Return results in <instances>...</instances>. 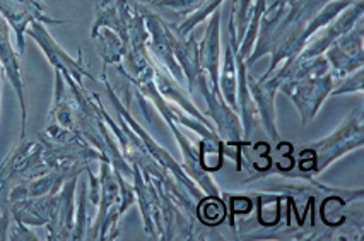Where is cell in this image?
I'll return each mask as SVG.
<instances>
[{
  "label": "cell",
  "instance_id": "1",
  "mask_svg": "<svg viewBox=\"0 0 364 241\" xmlns=\"http://www.w3.org/2000/svg\"><path fill=\"white\" fill-rule=\"evenodd\" d=\"M98 213L91 221L87 240H115L120 232V219L137 200L134 185L112 168L107 159L100 161Z\"/></svg>",
  "mask_w": 364,
  "mask_h": 241
},
{
  "label": "cell",
  "instance_id": "2",
  "mask_svg": "<svg viewBox=\"0 0 364 241\" xmlns=\"http://www.w3.org/2000/svg\"><path fill=\"white\" fill-rule=\"evenodd\" d=\"M52 168L43 158V146L35 141H21L0 164V240H7L11 224V190L24 180L40 176Z\"/></svg>",
  "mask_w": 364,
  "mask_h": 241
},
{
  "label": "cell",
  "instance_id": "3",
  "mask_svg": "<svg viewBox=\"0 0 364 241\" xmlns=\"http://www.w3.org/2000/svg\"><path fill=\"white\" fill-rule=\"evenodd\" d=\"M358 147H363V108H355L328 137L303 146L298 151L299 170L320 175L333 161Z\"/></svg>",
  "mask_w": 364,
  "mask_h": 241
},
{
  "label": "cell",
  "instance_id": "4",
  "mask_svg": "<svg viewBox=\"0 0 364 241\" xmlns=\"http://www.w3.org/2000/svg\"><path fill=\"white\" fill-rule=\"evenodd\" d=\"M337 86L332 72H313V74L304 75V77L294 80L293 84L281 86L277 91L284 95L294 103L298 108L299 117H301L303 125L311 124L313 118L316 117L321 105L328 98L330 92Z\"/></svg>",
  "mask_w": 364,
  "mask_h": 241
},
{
  "label": "cell",
  "instance_id": "5",
  "mask_svg": "<svg viewBox=\"0 0 364 241\" xmlns=\"http://www.w3.org/2000/svg\"><path fill=\"white\" fill-rule=\"evenodd\" d=\"M363 19L358 21L349 31L338 36L325 52L330 72L338 84L353 72L363 69Z\"/></svg>",
  "mask_w": 364,
  "mask_h": 241
},
{
  "label": "cell",
  "instance_id": "6",
  "mask_svg": "<svg viewBox=\"0 0 364 241\" xmlns=\"http://www.w3.org/2000/svg\"><path fill=\"white\" fill-rule=\"evenodd\" d=\"M26 35L29 38H33V40L36 41V45L43 50L46 60L50 62V65H52L53 69H58L63 75L72 77L79 84H82L84 79L95 80V77L87 72L86 65H84L80 52L75 60L70 58V55L53 40L52 35H50L48 29H46V24L40 23V21H33V23L29 24Z\"/></svg>",
  "mask_w": 364,
  "mask_h": 241
},
{
  "label": "cell",
  "instance_id": "7",
  "mask_svg": "<svg viewBox=\"0 0 364 241\" xmlns=\"http://www.w3.org/2000/svg\"><path fill=\"white\" fill-rule=\"evenodd\" d=\"M0 16L9 24L11 31H14L19 55L24 53V46H26L24 36L33 21H40L43 24L69 23V21L50 18L40 0H0Z\"/></svg>",
  "mask_w": 364,
  "mask_h": 241
},
{
  "label": "cell",
  "instance_id": "8",
  "mask_svg": "<svg viewBox=\"0 0 364 241\" xmlns=\"http://www.w3.org/2000/svg\"><path fill=\"white\" fill-rule=\"evenodd\" d=\"M0 65H2L4 75L9 80L12 90L18 96L21 108V141L26 139V124H28V105L26 92H24L23 69H21V55L14 48L11 41V28L6 19L0 16Z\"/></svg>",
  "mask_w": 364,
  "mask_h": 241
},
{
  "label": "cell",
  "instance_id": "9",
  "mask_svg": "<svg viewBox=\"0 0 364 241\" xmlns=\"http://www.w3.org/2000/svg\"><path fill=\"white\" fill-rule=\"evenodd\" d=\"M363 19V0H354L350 6H347L336 19H332L327 26L313 35L310 40L306 41V45L303 46V50L299 52L298 58L301 60H310V58L320 57L327 52V48L338 36L344 35L346 31H349L358 21Z\"/></svg>",
  "mask_w": 364,
  "mask_h": 241
},
{
  "label": "cell",
  "instance_id": "10",
  "mask_svg": "<svg viewBox=\"0 0 364 241\" xmlns=\"http://www.w3.org/2000/svg\"><path fill=\"white\" fill-rule=\"evenodd\" d=\"M146 29L147 33H149V38H147V50H149L152 60L163 67L173 79L178 80L180 84H185L183 72H181L180 65H178L175 58V53H173L166 21L161 18L159 14H156V12L147 11Z\"/></svg>",
  "mask_w": 364,
  "mask_h": 241
},
{
  "label": "cell",
  "instance_id": "11",
  "mask_svg": "<svg viewBox=\"0 0 364 241\" xmlns=\"http://www.w3.org/2000/svg\"><path fill=\"white\" fill-rule=\"evenodd\" d=\"M198 58H200L202 70L209 77L210 90L214 95L223 96L219 90V67H221V11L219 9L210 16L204 40L198 43Z\"/></svg>",
  "mask_w": 364,
  "mask_h": 241
},
{
  "label": "cell",
  "instance_id": "12",
  "mask_svg": "<svg viewBox=\"0 0 364 241\" xmlns=\"http://www.w3.org/2000/svg\"><path fill=\"white\" fill-rule=\"evenodd\" d=\"M79 183V176H72L58 190V200L55 207L52 221L46 224L48 240H72L75 224V187Z\"/></svg>",
  "mask_w": 364,
  "mask_h": 241
},
{
  "label": "cell",
  "instance_id": "13",
  "mask_svg": "<svg viewBox=\"0 0 364 241\" xmlns=\"http://www.w3.org/2000/svg\"><path fill=\"white\" fill-rule=\"evenodd\" d=\"M168 33L169 40H171L173 53L180 65L181 72H183L185 84H187L188 95H196L198 91V79L202 74H205L200 67V58H198V43L193 36H180L173 29L171 23H168Z\"/></svg>",
  "mask_w": 364,
  "mask_h": 241
},
{
  "label": "cell",
  "instance_id": "14",
  "mask_svg": "<svg viewBox=\"0 0 364 241\" xmlns=\"http://www.w3.org/2000/svg\"><path fill=\"white\" fill-rule=\"evenodd\" d=\"M57 200L58 192L12 202L11 221H19L26 226H46L52 221Z\"/></svg>",
  "mask_w": 364,
  "mask_h": 241
},
{
  "label": "cell",
  "instance_id": "15",
  "mask_svg": "<svg viewBox=\"0 0 364 241\" xmlns=\"http://www.w3.org/2000/svg\"><path fill=\"white\" fill-rule=\"evenodd\" d=\"M154 86H156V90H158L159 95L163 96L168 103H171L178 108L185 109V112L190 113V115L197 117L198 120L204 122V124L209 127L210 130H215V127L213 122L209 120V117L204 115V113H202L200 109L196 107V103H193L187 92L183 91L181 84L178 82V80L173 79L171 75H169L168 72L164 70L161 65H158L156 62H154Z\"/></svg>",
  "mask_w": 364,
  "mask_h": 241
},
{
  "label": "cell",
  "instance_id": "16",
  "mask_svg": "<svg viewBox=\"0 0 364 241\" xmlns=\"http://www.w3.org/2000/svg\"><path fill=\"white\" fill-rule=\"evenodd\" d=\"M247 80L250 95L255 103L257 115L260 117L265 132L272 141H277L279 132L276 127V105H274L277 87L270 80H255L250 74L247 75Z\"/></svg>",
  "mask_w": 364,
  "mask_h": 241
},
{
  "label": "cell",
  "instance_id": "17",
  "mask_svg": "<svg viewBox=\"0 0 364 241\" xmlns=\"http://www.w3.org/2000/svg\"><path fill=\"white\" fill-rule=\"evenodd\" d=\"M91 38L95 41L96 52L103 62V70H107L108 65H120L125 57V45L113 29L107 26L92 28Z\"/></svg>",
  "mask_w": 364,
  "mask_h": 241
},
{
  "label": "cell",
  "instance_id": "18",
  "mask_svg": "<svg viewBox=\"0 0 364 241\" xmlns=\"http://www.w3.org/2000/svg\"><path fill=\"white\" fill-rule=\"evenodd\" d=\"M219 90H221V95L224 101L232 109H238V103H236V90H238V70H236V60L235 53H232L231 45L228 43L226 52H224V62H223V72L221 77H219Z\"/></svg>",
  "mask_w": 364,
  "mask_h": 241
},
{
  "label": "cell",
  "instance_id": "19",
  "mask_svg": "<svg viewBox=\"0 0 364 241\" xmlns=\"http://www.w3.org/2000/svg\"><path fill=\"white\" fill-rule=\"evenodd\" d=\"M226 209L221 196H204L196 205V219L202 226L215 227L226 219Z\"/></svg>",
  "mask_w": 364,
  "mask_h": 241
},
{
  "label": "cell",
  "instance_id": "20",
  "mask_svg": "<svg viewBox=\"0 0 364 241\" xmlns=\"http://www.w3.org/2000/svg\"><path fill=\"white\" fill-rule=\"evenodd\" d=\"M265 7H267L265 0H255L252 19H250V23L247 26V33H245V36H243V40H241L238 50H236V52H232L236 57H241L243 60H247L250 55H252L253 46H255V43H257L258 29H260V19H262V16H264Z\"/></svg>",
  "mask_w": 364,
  "mask_h": 241
},
{
  "label": "cell",
  "instance_id": "21",
  "mask_svg": "<svg viewBox=\"0 0 364 241\" xmlns=\"http://www.w3.org/2000/svg\"><path fill=\"white\" fill-rule=\"evenodd\" d=\"M224 0H205V4H202L197 11H193L192 14H188L180 24H171L173 29H175L180 36L183 38L190 36V33H192L198 24L204 23L209 16H213L214 12L219 9V6H221Z\"/></svg>",
  "mask_w": 364,
  "mask_h": 241
},
{
  "label": "cell",
  "instance_id": "22",
  "mask_svg": "<svg viewBox=\"0 0 364 241\" xmlns=\"http://www.w3.org/2000/svg\"><path fill=\"white\" fill-rule=\"evenodd\" d=\"M152 6L159 11H168L171 14H180L187 18L193 11H197L205 0H152Z\"/></svg>",
  "mask_w": 364,
  "mask_h": 241
},
{
  "label": "cell",
  "instance_id": "23",
  "mask_svg": "<svg viewBox=\"0 0 364 241\" xmlns=\"http://www.w3.org/2000/svg\"><path fill=\"white\" fill-rule=\"evenodd\" d=\"M363 69L353 72L338 82L337 87H333L330 95L332 96H342V95H354V92H363Z\"/></svg>",
  "mask_w": 364,
  "mask_h": 241
},
{
  "label": "cell",
  "instance_id": "24",
  "mask_svg": "<svg viewBox=\"0 0 364 241\" xmlns=\"http://www.w3.org/2000/svg\"><path fill=\"white\" fill-rule=\"evenodd\" d=\"M6 75H4V70H2V65H0V95H2V80Z\"/></svg>",
  "mask_w": 364,
  "mask_h": 241
},
{
  "label": "cell",
  "instance_id": "25",
  "mask_svg": "<svg viewBox=\"0 0 364 241\" xmlns=\"http://www.w3.org/2000/svg\"><path fill=\"white\" fill-rule=\"evenodd\" d=\"M147 2H149V4H151V2H152V0H147Z\"/></svg>",
  "mask_w": 364,
  "mask_h": 241
}]
</instances>
